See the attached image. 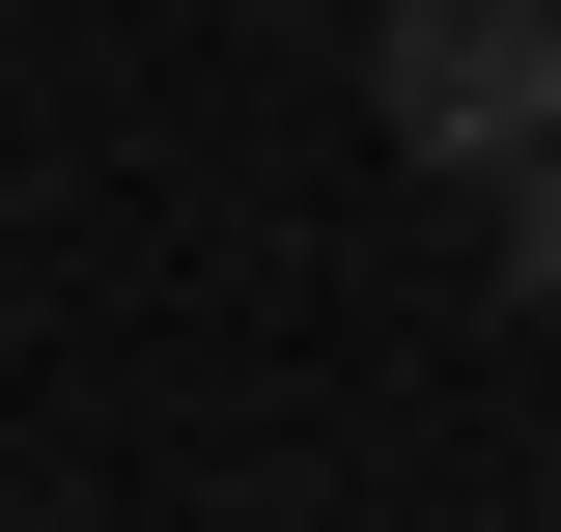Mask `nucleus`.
Segmentation results:
<instances>
[{"instance_id": "nucleus-1", "label": "nucleus", "mask_w": 561, "mask_h": 532, "mask_svg": "<svg viewBox=\"0 0 561 532\" xmlns=\"http://www.w3.org/2000/svg\"><path fill=\"white\" fill-rule=\"evenodd\" d=\"M365 113H393V169L561 140V0H393V28H365Z\"/></svg>"}, {"instance_id": "nucleus-2", "label": "nucleus", "mask_w": 561, "mask_h": 532, "mask_svg": "<svg viewBox=\"0 0 561 532\" xmlns=\"http://www.w3.org/2000/svg\"><path fill=\"white\" fill-rule=\"evenodd\" d=\"M478 197H505V280H534V309H561V140H505Z\"/></svg>"}]
</instances>
